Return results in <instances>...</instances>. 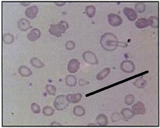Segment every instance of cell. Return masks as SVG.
<instances>
[{"label":"cell","instance_id":"cell-8","mask_svg":"<svg viewBox=\"0 0 160 128\" xmlns=\"http://www.w3.org/2000/svg\"><path fill=\"white\" fill-rule=\"evenodd\" d=\"M132 111L135 115H144L146 110L145 105L142 102H138L133 106Z\"/></svg>","mask_w":160,"mask_h":128},{"label":"cell","instance_id":"cell-28","mask_svg":"<svg viewBox=\"0 0 160 128\" xmlns=\"http://www.w3.org/2000/svg\"><path fill=\"white\" fill-rule=\"evenodd\" d=\"M46 90L49 95L54 96L56 94L57 89L54 86L52 85H47L46 86Z\"/></svg>","mask_w":160,"mask_h":128},{"label":"cell","instance_id":"cell-23","mask_svg":"<svg viewBox=\"0 0 160 128\" xmlns=\"http://www.w3.org/2000/svg\"><path fill=\"white\" fill-rule=\"evenodd\" d=\"M147 81L143 78H138L134 82V85L140 89L145 87L147 86Z\"/></svg>","mask_w":160,"mask_h":128},{"label":"cell","instance_id":"cell-3","mask_svg":"<svg viewBox=\"0 0 160 128\" xmlns=\"http://www.w3.org/2000/svg\"><path fill=\"white\" fill-rule=\"evenodd\" d=\"M69 102L67 100L66 96L61 95L56 97L54 100V105L56 109L58 111H63L69 106Z\"/></svg>","mask_w":160,"mask_h":128},{"label":"cell","instance_id":"cell-25","mask_svg":"<svg viewBox=\"0 0 160 128\" xmlns=\"http://www.w3.org/2000/svg\"><path fill=\"white\" fill-rule=\"evenodd\" d=\"M149 26L151 27L157 29L158 28V18L156 16H151L148 19Z\"/></svg>","mask_w":160,"mask_h":128},{"label":"cell","instance_id":"cell-36","mask_svg":"<svg viewBox=\"0 0 160 128\" xmlns=\"http://www.w3.org/2000/svg\"><path fill=\"white\" fill-rule=\"evenodd\" d=\"M51 126H61V125L59 123H57V122L54 121V122H53V123H51Z\"/></svg>","mask_w":160,"mask_h":128},{"label":"cell","instance_id":"cell-5","mask_svg":"<svg viewBox=\"0 0 160 128\" xmlns=\"http://www.w3.org/2000/svg\"><path fill=\"white\" fill-rule=\"evenodd\" d=\"M108 21L110 25L112 27L120 26L123 22L122 19L120 16L115 14H109L108 15Z\"/></svg>","mask_w":160,"mask_h":128},{"label":"cell","instance_id":"cell-35","mask_svg":"<svg viewBox=\"0 0 160 128\" xmlns=\"http://www.w3.org/2000/svg\"><path fill=\"white\" fill-rule=\"evenodd\" d=\"M54 3H55V4H56V5L58 6H64V5H65V2H55Z\"/></svg>","mask_w":160,"mask_h":128},{"label":"cell","instance_id":"cell-1","mask_svg":"<svg viewBox=\"0 0 160 128\" xmlns=\"http://www.w3.org/2000/svg\"><path fill=\"white\" fill-rule=\"evenodd\" d=\"M118 42L117 36L112 33H106L101 37L100 44L103 48L108 51L112 52L118 47Z\"/></svg>","mask_w":160,"mask_h":128},{"label":"cell","instance_id":"cell-16","mask_svg":"<svg viewBox=\"0 0 160 128\" xmlns=\"http://www.w3.org/2000/svg\"><path fill=\"white\" fill-rule=\"evenodd\" d=\"M135 26L138 29H143L149 26V21L148 19L145 18L138 19L135 22Z\"/></svg>","mask_w":160,"mask_h":128},{"label":"cell","instance_id":"cell-37","mask_svg":"<svg viewBox=\"0 0 160 128\" xmlns=\"http://www.w3.org/2000/svg\"><path fill=\"white\" fill-rule=\"evenodd\" d=\"M21 4L24 6H26L29 5L31 4V2H21Z\"/></svg>","mask_w":160,"mask_h":128},{"label":"cell","instance_id":"cell-30","mask_svg":"<svg viewBox=\"0 0 160 128\" xmlns=\"http://www.w3.org/2000/svg\"><path fill=\"white\" fill-rule=\"evenodd\" d=\"M31 109L32 111L34 113L39 114L41 113V107L39 106V105H38L36 103H33L31 105Z\"/></svg>","mask_w":160,"mask_h":128},{"label":"cell","instance_id":"cell-38","mask_svg":"<svg viewBox=\"0 0 160 128\" xmlns=\"http://www.w3.org/2000/svg\"><path fill=\"white\" fill-rule=\"evenodd\" d=\"M92 124H91V123H90V124H88V126H97V125L96 124H94V123H91Z\"/></svg>","mask_w":160,"mask_h":128},{"label":"cell","instance_id":"cell-18","mask_svg":"<svg viewBox=\"0 0 160 128\" xmlns=\"http://www.w3.org/2000/svg\"><path fill=\"white\" fill-rule=\"evenodd\" d=\"M121 114L122 116L125 119H130L134 117V114L132 110L130 108H123L121 111Z\"/></svg>","mask_w":160,"mask_h":128},{"label":"cell","instance_id":"cell-2","mask_svg":"<svg viewBox=\"0 0 160 128\" xmlns=\"http://www.w3.org/2000/svg\"><path fill=\"white\" fill-rule=\"evenodd\" d=\"M69 28V23L65 21H61L57 24H51L49 30V33L56 37H61Z\"/></svg>","mask_w":160,"mask_h":128},{"label":"cell","instance_id":"cell-11","mask_svg":"<svg viewBox=\"0 0 160 128\" xmlns=\"http://www.w3.org/2000/svg\"><path fill=\"white\" fill-rule=\"evenodd\" d=\"M41 32L39 29L35 28L31 30L27 34L26 37L31 42H35L41 37Z\"/></svg>","mask_w":160,"mask_h":128},{"label":"cell","instance_id":"cell-20","mask_svg":"<svg viewBox=\"0 0 160 128\" xmlns=\"http://www.w3.org/2000/svg\"><path fill=\"white\" fill-rule=\"evenodd\" d=\"M30 63L32 65V67L37 68V69L42 68L45 66V64L39 59H38L36 57L32 58L30 60Z\"/></svg>","mask_w":160,"mask_h":128},{"label":"cell","instance_id":"cell-17","mask_svg":"<svg viewBox=\"0 0 160 128\" xmlns=\"http://www.w3.org/2000/svg\"><path fill=\"white\" fill-rule=\"evenodd\" d=\"M76 77L73 75H69L65 78V83L69 87H74L77 84Z\"/></svg>","mask_w":160,"mask_h":128},{"label":"cell","instance_id":"cell-4","mask_svg":"<svg viewBox=\"0 0 160 128\" xmlns=\"http://www.w3.org/2000/svg\"><path fill=\"white\" fill-rule=\"evenodd\" d=\"M82 58L86 63L91 65H96L99 63L98 59L94 53L91 51H86L82 54Z\"/></svg>","mask_w":160,"mask_h":128},{"label":"cell","instance_id":"cell-26","mask_svg":"<svg viewBox=\"0 0 160 128\" xmlns=\"http://www.w3.org/2000/svg\"><path fill=\"white\" fill-rule=\"evenodd\" d=\"M54 111H54V109L51 106L47 105L43 108V114L47 117H49V116H52L54 113Z\"/></svg>","mask_w":160,"mask_h":128},{"label":"cell","instance_id":"cell-7","mask_svg":"<svg viewBox=\"0 0 160 128\" xmlns=\"http://www.w3.org/2000/svg\"><path fill=\"white\" fill-rule=\"evenodd\" d=\"M80 63L76 59H72L69 61L67 65V70L69 72L74 74L76 73L80 68Z\"/></svg>","mask_w":160,"mask_h":128},{"label":"cell","instance_id":"cell-27","mask_svg":"<svg viewBox=\"0 0 160 128\" xmlns=\"http://www.w3.org/2000/svg\"><path fill=\"white\" fill-rule=\"evenodd\" d=\"M146 5L143 2H138L135 5V8L138 13H143L146 10Z\"/></svg>","mask_w":160,"mask_h":128},{"label":"cell","instance_id":"cell-15","mask_svg":"<svg viewBox=\"0 0 160 128\" xmlns=\"http://www.w3.org/2000/svg\"><path fill=\"white\" fill-rule=\"evenodd\" d=\"M97 123L100 126H105L108 123V118L104 114H100L97 117Z\"/></svg>","mask_w":160,"mask_h":128},{"label":"cell","instance_id":"cell-9","mask_svg":"<svg viewBox=\"0 0 160 128\" xmlns=\"http://www.w3.org/2000/svg\"><path fill=\"white\" fill-rule=\"evenodd\" d=\"M123 13L128 20L131 21L136 20V19L137 18V14L133 8L126 7L123 9Z\"/></svg>","mask_w":160,"mask_h":128},{"label":"cell","instance_id":"cell-6","mask_svg":"<svg viewBox=\"0 0 160 128\" xmlns=\"http://www.w3.org/2000/svg\"><path fill=\"white\" fill-rule=\"evenodd\" d=\"M120 69L123 72L131 73L134 72L135 67L132 61L130 60H125L121 63Z\"/></svg>","mask_w":160,"mask_h":128},{"label":"cell","instance_id":"cell-14","mask_svg":"<svg viewBox=\"0 0 160 128\" xmlns=\"http://www.w3.org/2000/svg\"><path fill=\"white\" fill-rule=\"evenodd\" d=\"M18 72L19 74L23 77H29L32 74L31 69L25 65H21L19 67Z\"/></svg>","mask_w":160,"mask_h":128},{"label":"cell","instance_id":"cell-24","mask_svg":"<svg viewBox=\"0 0 160 128\" xmlns=\"http://www.w3.org/2000/svg\"><path fill=\"white\" fill-rule=\"evenodd\" d=\"M3 41L6 44H11L14 41V36L11 33H6L3 35Z\"/></svg>","mask_w":160,"mask_h":128},{"label":"cell","instance_id":"cell-33","mask_svg":"<svg viewBox=\"0 0 160 128\" xmlns=\"http://www.w3.org/2000/svg\"><path fill=\"white\" fill-rule=\"evenodd\" d=\"M88 84H89V82L86 81V80H84V79H80L79 80V85L80 86H84Z\"/></svg>","mask_w":160,"mask_h":128},{"label":"cell","instance_id":"cell-29","mask_svg":"<svg viewBox=\"0 0 160 128\" xmlns=\"http://www.w3.org/2000/svg\"><path fill=\"white\" fill-rule=\"evenodd\" d=\"M134 101H135L134 96L131 94L127 95L125 98V103L128 105H131L133 104Z\"/></svg>","mask_w":160,"mask_h":128},{"label":"cell","instance_id":"cell-32","mask_svg":"<svg viewBox=\"0 0 160 128\" xmlns=\"http://www.w3.org/2000/svg\"><path fill=\"white\" fill-rule=\"evenodd\" d=\"M111 119H112V121L113 123L117 122V121H118L120 119H121V116L118 113H115L112 114Z\"/></svg>","mask_w":160,"mask_h":128},{"label":"cell","instance_id":"cell-31","mask_svg":"<svg viewBox=\"0 0 160 128\" xmlns=\"http://www.w3.org/2000/svg\"><path fill=\"white\" fill-rule=\"evenodd\" d=\"M76 44L73 41H69L65 43V48L67 50H72L75 48Z\"/></svg>","mask_w":160,"mask_h":128},{"label":"cell","instance_id":"cell-21","mask_svg":"<svg viewBox=\"0 0 160 128\" xmlns=\"http://www.w3.org/2000/svg\"><path fill=\"white\" fill-rule=\"evenodd\" d=\"M110 73V69L109 67H106L97 74V80H104L109 74Z\"/></svg>","mask_w":160,"mask_h":128},{"label":"cell","instance_id":"cell-19","mask_svg":"<svg viewBox=\"0 0 160 128\" xmlns=\"http://www.w3.org/2000/svg\"><path fill=\"white\" fill-rule=\"evenodd\" d=\"M73 113L77 117H82L86 114V110L82 106L77 105L73 109Z\"/></svg>","mask_w":160,"mask_h":128},{"label":"cell","instance_id":"cell-22","mask_svg":"<svg viewBox=\"0 0 160 128\" xmlns=\"http://www.w3.org/2000/svg\"><path fill=\"white\" fill-rule=\"evenodd\" d=\"M85 12L88 17L92 18L94 16L96 13V8L93 5L87 6L85 8Z\"/></svg>","mask_w":160,"mask_h":128},{"label":"cell","instance_id":"cell-34","mask_svg":"<svg viewBox=\"0 0 160 128\" xmlns=\"http://www.w3.org/2000/svg\"><path fill=\"white\" fill-rule=\"evenodd\" d=\"M118 46L121 47L122 48H125L128 46V44L124 42H118Z\"/></svg>","mask_w":160,"mask_h":128},{"label":"cell","instance_id":"cell-10","mask_svg":"<svg viewBox=\"0 0 160 128\" xmlns=\"http://www.w3.org/2000/svg\"><path fill=\"white\" fill-rule=\"evenodd\" d=\"M38 13V8L37 6L33 5L27 8L25 11V15L26 17L30 19L35 18Z\"/></svg>","mask_w":160,"mask_h":128},{"label":"cell","instance_id":"cell-12","mask_svg":"<svg viewBox=\"0 0 160 128\" xmlns=\"http://www.w3.org/2000/svg\"><path fill=\"white\" fill-rule=\"evenodd\" d=\"M18 27L21 31H26L32 28L30 21L26 18H21L17 23Z\"/></svg>","mask_w":160,"mask_h":128},{"label":"cell","instance_id":"cell-13","mask_svg":"<svg viewBox=\"0 0 160 128\" xmlns=\"http://www.w3.org/2000/svg\"><path fill=\"white\" fill-rule=\"evenodd\" d=\"M82 95L80 93H77L75 94H69L66 95L67 100L69 103L76 104L80 102L82 98Z\"/></svg>","mask_w":160,"mask_h":128}]
</instances>
